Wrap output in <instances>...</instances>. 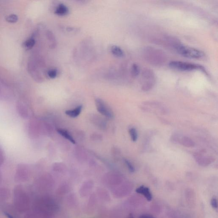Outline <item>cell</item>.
Returning a JSON list of instances; mask_svg holds the SVG:
<instances>
[{
    "mask_svg": "<svg viewBox=\"0 0 218 218\" xmlns=\"http://www.w3.org/2000/svg\"><path fill=\"white\" fill-rule=\"evenodd\" d=\"M129 218H134L133 216L132 215H130V216H129Z\"/></svg>",
    "mask_w": 218,
    "mask_h": 218,
    "instance_id": "obj_22",
    "label": "cell"
},
{
    "mask_svg": "<svg viewBox=\"0 0 218 218\" xmlns=\"http://www.w3.org/2000/svg\"><path fill=\"white\" fill-rule=\"evenodd\" d=\"M69 13V9L64 4H59L55 11V13L58 16H64Z\"/></svg>",
    "mask_w": 218,
    "mask_h": 218,
    "instance_id": "obj_7",
    "label": "cell"
},
{
    "mask_svg": "<svg viewBox=\"0 0 218 218\" xmlns=\"http://www.w3.org/2000/svg\"><path fill=\"white\" fill-rule=\"evenodd\" d=\"M176 51L181 56L192 59H200L205 56V53L202 51L188 47L182 44H176L174 46Z\"/></svg>",
    "mask_w": 218,
    "mask_h": 218,
    "instance_id": "obj_1",
    "label": "cell"
},
{
    "mask_svg": "<svg viewBox=\"0 0 218 218\" xmlns=\"http://www.w3.org/2000/svg\"><path fill=\"white\" fill-rule=\"evenodd\" d=\"M146 53L147 59H148L149 61L156 64H161V63L163 62L165 56L164 54L162 53L160 50H158L155 48L149 47L147 48L145 51Z\"/></svg>",
    "mask_w": 218,
    "mask_h": 218,
    "instance_id": "obj_4",
    "label": "cell"
},
{
    "mask_svg": "<svg viewBox=\"0 0 218 218\" xmlns=\"http://www.w3.org/2000/svg\"><path fill=\"white\" fill-rule=\"evenodd\" d=\"M58 72L56 69H51L48 71L47 73L49 77L51 78H54L56 77Z\"/></svg>",
    "mask_w": 218,
    "mask_h": 218,
    "instance_id": "obj_15",
    "label": "cell"
},
{
    "mask_svg": "<svg viewBox=\"0 0 218 218\" xmlns=\"http://www.w3.org/2000/svg\"><path fill=\"white\" fill-rule=\"evenodd\" d=\"M125 161L129 171L131 172H133L134 171V168L133 166H132L131 163L127 160L125 159Z\"/></svg>",
    "mask_w": 218,
    "mask_h": 218,
    "instance_id": "obj_18",
    "label": "cell"
},
{
    "mask_svg": "<svg viewBox=\"0 0 218 218\" xmlns=\"http://www.w3.org/2000/svg\"><path fill=\"white\" fill-rule=\"evenodd\" d=\"M3 160H4V157H3V153L2 150L0 149V165L3 162Z\"/></svg>",
    "mask_w": 218,
    "mask_h": 218,
    "instance_id": "obj_20",
    "label": "cell"
},
{
    "mask_svg": "<svg viewBox=\"0 0 218 218\" xmlns=\"http://www.w3.org/2000/svg\"><path fill=\"white\" fill-rule=\"evenodd\" d=\"M111 52L115 56L122 58L125 56L124 51L121 47L116 45H113L111 47Z\"/></svg>",
    "mask_w": 218,
    "mask_h": 218,
    "instance_id": "obj_9",
    "label": "cell"
},
{
    "mask_svg": "<svg viewBox=\"0 0 218 218\" xmlns=\"http://www.w3.org/2000/svg\"><path fill=\"white\" fill-rule=\"evenodd\" d=\"M82 105H80L75 108L74 110H68L65 111V114L71 118L78 117L80 114L82 109Z\"/></svg>",
    "mask_w": 218,
    "mask_h": 218,
    "instance_id": "obj_8",
    "label": "cell"
},
{
    "mask_svg": "<svg viewBox=\"0 0 218 218\" xmlns=\"http://www.w3.org/2000/svg\"><path fill=\"white\" fill-rule=\"evenodd\" d=\"M210 204H211V205H212L213 208H214V209H217V200L216 198H213L212 199H211Z\"/></svg>",
    "mask_w": 218,
    "mask_h": 218,
    "instance_id": "obj_17",
    "label": "cell"
},
{
    "mask_svg": "<svg viewBox=\"0 0 218 218\" xmlns=\"http://www.w3.org/2000/svg\"><path fill=\"white\" fill-rule=\"evenodd\" d=\"M140 68L139 65L136 64H133L131 68V73L133 76L137 77L140 75Z\"/></svg>",
    "mask_w": 218,
    "mask_h": 218,
    "instance_id": "obj_12",
    "label": "cell"
},
{
    "mask_svg": "<svg viewBox=\"0 0 218 218\" xmlns=\"http://www.w3.org/2000/svg\"><path fill=\"white\" fill-rule=\"evenodd\" d=\"M5 215L8 218H14L12 216H11L10 215L8 214V213H5Z\"/></svg>",
    "mask_w": 218,
    "mask_h": 218,
    "instance_id": "obj_21",
    "label": "cell"
},
{
    "mask_svg": "<svg viewBox=\"0 0 218 218\" xmlns=\"http://www.w3.org/2000/svg\"><path fill=\"white\" fill-rule=\"evenodd\" d=\"M18 111L20 112V114L22 115L24 117H26V115H27V111L26 108L24 106H18Z\"/></svg>",
    "mask_w": 218,
    "mask_h": 218,
    "instance_id": "obj_16",
    "label": "cell"
},
{
    "mask_svg": "<svg viewBox=\"0 0 218 218\" xmlns=\"http://www.w3.org/2000/svg\"><path fill=\"white\" fill-rule=\"evenodd\" d=\"M142 88L145 90L151 89L156 82V76L152 70L146 69L142 73Z\"/></svg>",
    "mask_w": 218,
    "mask_h": 218,
    "instance_id": "obj_3",
    "label": "cell"
},
{
    "mask_svg": "<svg viewBox=\"0 0 218 218\" xmlns=\"http://www.w3.org/2000/svg\"><path fill=\"white\" fill-rule=\"evenodd\" d=\"M6 20L9 22L14 23H16L18 21V17L16 15H10L6 17Z\"/></svg>",
    "mask_w": 218,
    "mask_h": 218,
    "instance_id": "obj_14",
    "label": "cell"
},
{
    "mask_svg": "<svg viewBox=\"0 0 218 218\" xmlns=\"http://www.w3.org/2000/svg\"><path fill=\"white\" fill-rule=\"evenodd\" d=\"M57 131L59 134L61 135V136L66 139L67 140L71 141L73 144H75V140H74L72 136L70 134V133L67 130L64 129H57Z\"/></svg>",
    "mask_w": 218,
    "mask_h": 218,
    "instance_id": "obj_10",
    "label": "cell"
},
{
    "mask_svg": "<svg viewBox=\"0 0 218 218\" xmlns=\"http://www.w3.org/2000/svg\"><path fill=\"white\" fill-rule=\"evenodd\" d=\"M136 191L138 194H141L144 196L147 200L148 201H151L152 200L153 198L152 193L150 189L147 187L142 185L137 188Z\"/></svg>",
    "mask_w": 218,
    "mask_h": 218,
    "instance_id": "obj_6",
    "label": "cell"
},
{
    "mask_svg": "<svg viewBox=\"0 0 218 218\" xmlns=\"http://www.w3.org/2000/svg\"><path fill=\"white\" fill-rule=\"evenodd\" d=\"M96 105L98 112L109 118L113 117V112L109 108L104 101L101 99H97L96 100Z\"/></svg>",
    "mask_w": 218,
    "mask_h": 218,
    "instance_id": "obj_5",
    "label": "cell"
},
{
    "mask_svg": "<svg viewBox=\"0 0 218 218\" xmlns=\"http://www.w3.org/2000/svg\"><path fill=\"white\" fill-rule=\"evenodd\" d=\"M129 133L132 141H136L137 140L138 135L136 129L134 128H132L129 129Z\"/></svg>",
    "mask_w": 218,
    "mask_h": 218,
    "instance_id": "obj_13",
    "label": "cell"
},
{
    "mask_svg": "<svg viewBox=\"0 0 218 218\" xmlns=\"http://www.w3.org/2000/svg\"><path fill=\"white\" fill-rule=\"evenodd\" d=\"M169 66L171 68L178 71H191L200 70L204 73H206L205 69L202 66L191 63L178 61H171L169 62Z\"/></svg>",
    "mask_w": 218,
    "mask_h": 218,
    "instance_id": "obj_2",
    "label": "cell"
},
{
    "mask_svg": "<svg viewBox=\"0 0 218 218\" xmlns=\"http://www.w3.org/2000/svg\"><path fill=\"white\" fill-rule=\"evenodd\" d=\"M139 218H155L153 216L148 214H144L140 216Z\"/></svg>",
    "mask_w": 218,
    "mask_h": 218,
    "instance_id": "obj_19",
    "label": "cell"
},
{
    "mask_svg": "<svg viewBox=\"0 0 218 218\" xmlns=\"http://www.w3.org/2000/svg\"><path fill=\"white\" fill-rule=\"evenodd\" d=\"M35 43V40L33 38H31L24 42L23 44V47L26 50H30L34 47Z\"/></svg>",
    "mask_w": 218,
    "mask_h": 218,
    "instance_id": "obj_11",
    "label": "cell"
}]
</instances>
